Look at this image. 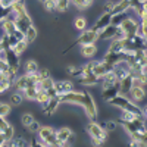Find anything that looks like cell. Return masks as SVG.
I'll list each match as a JSON object with an SVG mask.
<instances>
[{"label":"cell","instance_id":"7c38bea8","mask_svg":"<svg viewBox=\"0 0 147 147\" xmlns=\"http://www.w3.org/2000/svg\"><path fill=\"white\" fill-rule=\"evenodd\" d=\"M119 37V28L112 25V24H109L107 27H105L100 32H99V40H103V41H110Z\"/></svg>","mask_w":147,"mask_h":147},{"label":"cell","instance_id":"d4e9b609","mask_svg":"<svg viewBox=\"0 0 147 147\" xmlns=\"http://www.w3.org/2000/svg\"><path fill=\"white\" fill-rule=\"evenodd\" d=\"M129 10V0H119V2L113 3V7L110 10V13H116V12H124Z\"/></svg>","mask_w":147,"mask_h":147},{"label":"cell","instance_id":"4316f807","mask_svg":"<svg viewBox=\"0 0 147 147\" xmlns=\"http://www.w3.org/2000/svg\"><path fill=\"white\" fill-rule=\"evenodd\" d=\"M94 0H71V5L75 7L77 10H84L93 5Z\"/></svg>","mask_w":147,"mask_h":147},{"label":"cell","instance_id":"ac0fdd59","mask_svg":"<svg viewBox=\"0 0 147 147\" xmlns=\"http://www.w3.org/2000/svg\"><path fill=\"white\" fill-rule=\"evenodd\" d=\"M132 80H134V75L129 72L124 78L119 80V94H124V96H128L131 87H132Z\"/></svg>","mask_w":147,"mask_h":147},{"label":"cell","instance_id":"484cf974","mask_svg":"<svg viewBox=\"0 0 147 147\" xmlns=\"http://www.w3.org/2000/svg\"><path fill=\"white\" fill-rule=\"evenodd\" d=\"M38 63L35 62V60L30 59L27 60L25 63H24V74H28V75H31V74H35L37 71H38Z\"/></svg>","mask_w":147,"mask_h":147},{"label":"cell","instance_id":"8fae6325","mask_svg":"<svg viewBox=\"0 0 147 147\" xmlns=\"http://www.w3.org/2000/svg\"><path fill=\"white\" fill-rule=\"evenodd\" d=\"M53 88L56 90L57 96H62L65 93H69L72 90H75V84L71 80H55L53 81Z\"/></svg>","mask_w":147,"mask_h":147},{"label":"cell","instance_id":"7402d4cb","mask_svg":"<svg viewBox=\"0 0 147 147\" xmlns=\"http://www.w3.org/2000/svg\"><path fill=\"white\" fill-rule=\"evenodd\" d=\"M7 38H9L10 47H13V46H15V44H18L19 41L25 40V35H24V32H22V31L16 30V31H13L12 34H9V35H7Z\"/></svg>","mask_w":147,"mask_h":147},{"label":"cell","instance_id":"bcb514c9","mask_svg":"<svg viewBox=\"0 0 147 147\" xmlns=\"http://www.w3.org/2000/svg\"><path fill=\"white\" fill-rule=\"evenodd\" d=\"M38 2H41V3H43V2H44V0H38Z\"/></svg>","mask_w":147,"mask_h":147},{"label":"cell","instance_id":"74e56055","mask_svg":"<svg viewBox=\"0 0 147 147\" xmlns=\"http://www.w3.org/2000/svg\"><path fill=\"white\" fill-rule=\"evenodd\" d=\"M0 72H5V74H7L9 75V66H7V63H6V60H5V57H3V53H0ZM10 77V75H9ZM12 78V77H10Z\"/></svg>","mask_w":147,"mask_h":147},{"label":"cell","instance_id":"52a82bcc","mask_svg":"<svg viewBox=\"0 0 147 147\" xmlns=\"http://www.w3.org/2000/svg\"><path fill=\"white\" fill-rule=\"evenodd\" d=\"M60 105H75V106H81L82 100H84V94L82 91H77L72 90L69 93H65L62 96H59Z\"/></svg>","mask_w":147,"mask_h":147},{"label":"cell","instance_id":"f1b7e54d","mask_svg":"<svg viewBox=\"0 0 147 147\" xmlns=\"http://www.w3.org/2000/svg\"><path fill=\"white\" fill-rule=\"evenodd\" d=\"M12 85H13V78H10L9 75L6 78H3L0 81V94H3L6 91H9L12 88Z\"/></svg>","mask_w":147,"mask_h":147},{"label":"cell","instance_id":"1f68e13d","mask_svg":"<svg viewBox=\"0 0 147 147\" xmlns=\"http://www.w3.org/2000/svg\"><path fill=\"white\" fill-rule=\"evenodd\" d=\"M10 103L15 106H21L24 103V94L21 91H15L13 94L10 96Z\"/></svg>","mask_w":147,"mask_h":147},{"label":"cell","instance_id":"836d02e7","mask_svg":"<svg viewBox=\"0 0 147 147\" xmlns=\"http://www.w3.org/2000/svg\"><path fill=\"white\" fill-rule=\"evenodd\" d=\"M12 49L15 50V53H16V55H19V56H21V55H22L24 52H25L27 49H28V43H27L25 40H22V41H19L18 44H15Z\"/></svg>","mask_w":147,"mask_h":147},{"label":"cell","instance_id":"cb8c5ba5","mask_svg":"<svg viewBox=\"0 0 147 147\" xmlns=\"http://www.w3.org/2000/svg\"><path fill=\"white\" fill-rule=\"evenodd\" d=\"M99 125L103 128V131H105L106 134H110V132L116 131V128H118V122H116V121H100V122H99Z\"/></svg>","mask_w":147,"mask_h":147},{"label":"cell","instance_id":"d6a6232c","mask_svg":"<svg viewBox=\"0 0 147 147\" xmlns=\"http://www.w3.org/2000/svg\"><path fill=\"white\" fill-rule=\"evenodd\" d=\"M71 6V0H56V10L57 12H66Z\"/></svg>","mask_w":147,"mask_h":147},{"label":"cell","instance_id":"ab89813d","mask_svg":"<svg viewBox=\"0 0 147 147\" xmlns=\"http://www.w3.org/2000/svg\"><path fill=\"white\" fill-rule=\"evenodd\" d=\"M3 134H5V137H6V140L9 141V140H10L12 137L15 136V128L12 127V125H9V127H7V128H6V129L3 131Z\"/></svg>","mask_w":147,"mask_h":147},{"label":"cell","instance_id":"f6af8a7d","mask_svg":"<svg viewBox=\"0 0 147 147\" xmlns=\"http://www.w3.org/2000/svg\"><path fill=\"white\" fill-rule=\"evenodd\" d=\"M140 2H147V0H140Z\"/></svg>","mask_w":147,"mask_h":147},{"label":"cell","instance_id":"44dd1931","mask_svg":"<svg viewBox=\"0 0 147 147\" xmlns=\"http://www.w3.org/2000/svg\"><path fill=\"white\" fill-rule=\"evenodd\" d=\"M131 15V10H124V12H116V13H112V16H110V24L115 27H119L122 21L127 19L128 16Z\"/></svg>","mask_w":147,"mask_h":147},{"label":"cell","instance_id":"4fadbf2b","mask_svg":"<svg viewBox=\"0 0 147 147\" xmlns=\"http://www.w3.org/2000/svg\"><path fill=\"white\" fill-rule=\"evenodd\" d=\"M128 97L134 102L140 105L141 102H144L146 99V87H140V85H132L129 93H128Z\"/></svg>","mask_w":147,"mask_h":147},{"label":"cell","instance_id":"5bb4252c","mask_svg":"<svg viewBox=\"0 0 147 147\" xmlns=\"http://www.w3.org/2000/svg\"><path fill=\"white\" fill-rule=\"evenodd\" d=\"M59 106H60V100H59V96H56V97L49 99V102L41 107V110H43V113L46 116H53L56 113V110H57Z\"/></svg>","mask_w":147,"mask_h":147},{"label":"cell","instance_id":"83f0119b","mask_svg":"<svg viewBox=\"0 0 147 147\" xmlns=\"http://www.w3.org/2000/svg\"><path fill=\"white\" fill-rule=\"evenodd\" d=\"M24 35H25V41L28 43V46L32 44V43L35 41V38H37V28H35L34 25H31L25 32H24Z\"/></svg>","mask_w":147,"mask_h":147},{"label":"cell","instance_id":"6da1fadb","mask_svg":"<svg viewBox=\"0 0 147 147\" xmlns=\"http://www.w3.org/2000/svg\"><path fill=\"white\" fill-rule=\"evenodd\" d=\"M109 105H112L113 107H118L121 110H127V112H131L132 115L136 116H141V118H146V109H143L140 105L134 103L128 96H124V94H118L115 96L112 100L109 102Z\"/></svg>","mask_w":147,"mask_h":147},{"label":"cell","instance_id":"e0dca14e","mask_svg":"<svg viewBox=\"0 0 147 147\" xmlns=\"http://www.w3.org/2000/svg\"><path fill=\"white\" fill-rule=\"evenodd\" d=\"M119 94V81L113 85H110V87H106V88H102V99L103 102L109 103L110 100L113 99L115 96Z\"/></svg>","mask_w":147,"mask_h":147},{"label":"cell","instance_id":"d6986e66","mask_svg":"<svg viewBox=\"0 0 147 147\" xmlns=\"http://www.w3.org/2000/svg\"><path fill=\"white\" fill-rule=\"evenodd\" d=\"M80 52H81V56H82V57H85V59H93V57L97 55V46H96V43L80 46Z\"/></svg>","mask_w":147,"mask_h":147},{"label":"cell","instance_id":"277c9868","mask_svg":"<svg viewBox=\"0 0 147 147\" xmlns=\"http://www.w3.org/2000/svg\"><path fill=\"white\" fill-rule=\"evenodd\" d=\"M138 25H140V19L134 15H129L127 19L122 21V24L118 27L119 28V37H128V35L137 34Z\"/></svg>","mask_w":147,"mask_h":147},{"label":"cell","instance_id":"ba28073f","mask_svg":"<svg viewBox=\"0 0 147 147\" xmlns=\"http://www.w3.org/2000/svg\"><path fill=\"white\" fill-rule=\"evenodd\" d=\"M99 41V32L94 31L93 28H87L81 31L80 37L75 40L74 44H78V46H84V44H93V43H97Z\"/></svg>","mask_w":147,"mask_h":147},{"label":"cell","instance_id":"30bf717a","mask_svg":"<svg viewBox=\"0 0 147 147\" xmlns=\"http://www.w3.org/2000/svg\"><path fill=\"white\" fill-rule=\"evenodd\" d=\"M55 136H56L57 146H66L74 138L75 134H74L72 128H69V127H60L59 129L55 131Z\"/></svg>","mask_w":147,"mask_h":147},{"label":"cell","instance_id":"7bdbcfd3","mask_svg":"<svg viewBox=\"0 0 147 147\" xmlns=\"http://www.w3.org/2000/svg\"><path fill=\"white\" fill-rule=\"evenodd\" d=\"M113 3H115V2H107V3H105V5H103V12H110V10H112V7H113Z\"/></svg>","mask_w":147,"mask_h":147},{"label":"cell","instance_id":"7a4b0ae2","mask_svg":"<svg viewBox=\"0 0 147 147\" xmlns=\"http://www.w3.org/2000/svg\"><path fill=\"white\" fill-rule=\"evenodd\" d=\"M55 128L50 127V125H44V127H40L38 129V141H32L30 144L32 146H57V141H56V136H55Z\"/></svg>","mask_w":147,"mask_h":147},{"label":"cell","instance_id":"60d3db41","mask_svg":"<svg viewBox=\"0 0 147 147\" xmlns=\"http://www.w3.org/2000/svg\"><path fill=\"white\" fill-rule=\"evenodd\" d=\"M9 125H10V124L6 121V118H5V116H0V131H5Z\"/></svg>","mask_w":147,"mask_h":147},{"label":"cell","instance_id":"d590c367","mask_svg":"<svg viewBox=\"0 0 147 147\" xmlns=\"http://www.w3.org/2000/svg\"><path fill=\"white\" fill-rule=\"evenodd\" d=\"M10 110H12V106L9 103H2L0 102V116H7L10 113Z\"/></svg>","mask_w":147,"mask_h":147},{"label":"cell","instance_id":"9a60e30c","mask_svg":"<svg viewBox=\"0 0 147 147\" xmlns=\"http://www.w3.org/2000/svg\"><path fill=\"white\" fill-rule=\"evenodd\" d=\"M110 16H112V13H110V12H103V13L94 21V24H93L91 28H93L94 31H97V32H100L105 27H107L109 24H110Z\"/></svg>","mask_w":147,"mask_h":147},{"label":"cell","instance_id":"f35d334b","mask_svg":"<svg viewBox=\"0 0 147 147\" xmlns=\"http://www.w3.org/2000/svg\"><path fill=\"white\" fill-rule=\"evenodd\" d=\"M43 5H44L46 10H49V12L56 10V0H44Z\"/></svg>","mask_w":147,"mask_h":147},{"label":"cell","instance_id":"603a6c76","mask_svg":"<svg viewBox=\"0 0 147 147\" xmlns=\"http://www.w3.org/2000/svg\"><path fill=\"white\" fill-rule=\"evenodd\" d=\"M38 84H35V85H30V87H27L25 90L22 91L24 94V99H28V100H35V96H37V91H38Z\"/></svg>","mask_w":147,"mask_h":147},{"label":"cell","instance_id":"b9f144b4","mask_svg":"<svg viewBox=\"0 0 147 147\" xmlns=\"http://www.w3.org/2000/svg\"><path fill=\"white\" fill-rule=\"evenodd\" d=\"M132 147H146L147 146V143H144V141H140V140H134V138H131V143H129Z\"/></svg>","mask_w":147,"mask_h":147},{"label":"cell","instance_id":"2e32d148","mask_svg":"<svg viewBox=\"0 0 147 147\" xmlns=\"http://www.w3.org/2000/svg\"><path fill=\"white\" fill-rule=\"evenodd\" d=\"M77 80H78V84L85 85V87H93V85H97L100 82V78H97L93 72L82 74V75H80Z\"/></svg>","mask_w":147,"mask_h":147},{"label":"cell","instance_id":"ffe728a7","mask_svg":"<svg viewBox=\"0 0 147 147\" xmlns=\"http://www.w3.org/2000/svg\"><path fill=\"white\" fill-rule=\"evenodd\" d=\"M7 147H28L30 146V141L24 137V136H13L7 143H6Z\"/></svg>","mask_w":147,"mask_h":147},{"label":"cell","instance_id":"4dcf8cb0","mask_svg":"<svg viewBox=\"0 0 147 147\" xmlns=\"http://www.w3.org/2000/svg\"><path fill=\"white\" fill-rule=\"evenodd\" d=\"M49 99H50V97H49V94L46 93V90L38 88V91H37V96H35V100H34V102L40 103V105H41V107H43V106L49 102Z\"/></svg>","mask_w":147,"mask_h":147},{"label":"cell","instance_id":"9c48e42d","mask_svg":"<svg viewBox=\"0 0 147 147\" xmlns=\"http://www.w3.org/2000/svg\"><path fill=\"white\" fill-rule=\"evenodd\" d=\"M12 15H13V13H12ZM13 21H15V24H16V28H18L19 31H22V32H25L31 25H34V24H32V18L30 16L28 10H27V12H22V13L13 15Z\"/></svg>","mask_w":147,"mask_h":147},{"label":"cell","instance_id":"e575fe53","mask_svg":"<svg viewBox=\"0 0 147 147\" xmlns=\"http://www.w3.org/2000/svg\"><path fill=\"white\" fill-rule=\"evenodd\" d=\"M32 121H34V115H32L31 112H25V113H22V116H21V124H22L24 127H28Z\"/></svg>","mask_w":147,"mask_h":147},{"label":"cell","instance_id":"8d00e7d4","mask_svg":"<svg viewBox=\"0 0 147 147\" xmlns=\"http://www.w3.org/2000/svg\"><path fill=\"white\" fill-rule=\"evenodd\" d=\"M40 127H41V125H40V122L34 119V121L31 122V124H30L28 127H25V128H27L30 132H32V134H37V132H38V129H40Z\"/></svg>","mask_w":147,"mask_h":147},{"label":"cell","instance_id":"8992f818","mask_svg":"<svg viewBox=\"0 0 147 147\" xmlns=\"http://www.w3.org/2000/svg\"><path fill=\"white\" fill-rule=\"evenodd\" d=\"M84 94V100H82V107H84V112L87 115V118L90 121H94L97 118V106H96V102L93 99V96L88 93V91H82Z\"/></svg>","mask_w":147,"mask_h":147},{"label":"cell","instance_id":"ee69618b","mask_svg":"<svg viewBox=\"0 0 147 147\" xmlns=\"http://www.w3.org/2000/svg\"><path fill=\"white\" fill-rule=\"evenodd\" d=\"M6 143H7V140H6V137H5L3 131H0V147H5Z\"/></svg>","mask_w":147,"mask_h":147},{"label":"cell","instance_id":"5b68a950","mask_svg":"<svg viewBox=\"0 0 147 147\" xmlns=\"http://www.w3.org/2000/svg\"><path fill=\"white\" fill-rule=\"evenodd\" d=\"M146 37H141L138 34L124 37V44L127 52H136V50H146Z\"/></svg>","mask_w":147,"mask_h":147},{"label":"cell","instance_id":"f546056e","mask_svg":"<svg viewBox=\"0 0 147 147\" xmlns=\"http://www.w3.org/2000/svg\"><path fill=\"white\" fill-rule=\"evenodd\" d=\"M87 25H88V21H87V18H84V16H77L75 19H74V27H75L78 31L87 30Z\"/></svg>","mask_w":147,"mask_h":147},{"label":"cell","instance_id":"3957f363","mask_svg":"<svg viewBox=\"0 0 147 147\" xmlns=\"http://www.w3.org/2000/svg\"><path fill=\"white\" fill-rule=\"evenodd\" d=\"M85 131H87V134L90 136L91 141H93L96 146H100V144H103V143L107 140V134H106V132L103 131V128L99 125V122H96V119L88 122L87 127H85Z\"/></svg>","mask_w":147,"mask_h":147}]
</instances>
